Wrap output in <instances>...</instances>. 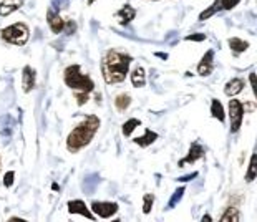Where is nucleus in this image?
Segmentation results:
<instances>
[{
	"instance_id": "nucleus-1",
	"label": "nucleus",
	"mask_w": 257,
	"mask_h": 222,
	"mask_svg": "<svg viewBox=\"0 0 257 222\" xmlns=\"http://www.w3.org/2000/svg\"><path fill=\"white\" fill-rule=\"evenodd\" d=\"M131 57L126 53L116 52V50H108L106 55L103 57L101 61V73L108 85L121 83L128 75L130 70Z\"/></svg>"
},
{
	"instance_id": "nucleus-2",
	"label": "nucleus",
	"mask_w": 257,
	"mask_h": 222,
	"mask_svg": "<svg viewBox=\"0 0 257 222\" xmlns=\"http://www.w3.org/2000/svg\"><path fill=\"white\" fill-rule=\"evenodd\" d=\"M65 83H67L68 88L73 89L75 93V98L78 101L80 106H83L88 101V95L95 89V83L88 75H83L78 65H70V67L65 68Z\"/></svg>"
},
{
	"instance_id": "nucleus-3",
	"label": "nucleus",
	"mask_w": 257,
	"mask_h": 222,
	"mask_svg": "<svg viewBox=\"0 0 257 222\" xmlns=\"http://www.w3.org/2000/svg\"><path fill=\"white\" fill-rule=\"evenodd\" d=\"M98 128H100V119L96 118L95 115L87 116V118L68 134L67 149L72 151V153H76V151L83 149L85 146L90 145V141H91L93 136L96 134Z\"/></svg>"
},
{
	"instance_id": "nucleus-4",
	"label": "nucleus",
	"mask_w": 257,
	"mask_h": 222,
	"mask_svg": "<svg viewBox=\"0 0 257 222\" xmlns=\"http://www.w3.org/2000/svg\"><path fill=\"white\" fill-rule=\"evenodd\" d=\"M2 38L5 42H9L12 45H25L27 40H29V27L23 25V23H14V25L7 27V29H3L2 32Z\"/></svg>"
},
{
	"instance_id": "nucleus-5",
	"label": "nucleus",
	"mask_w": 257,
	"mask_h": 222,
	"mask_svg": "<svg viewBox=\"0 0 257 222\" xmlns=\"http://www.w3.org/2000/svg\"><path fill=\"white\" fill-rule=\"evenodd\" d=\"M229 118H231V133H237L244 118V104L239 100L229 101Z\"/></svg>"
},
{
	"instance_id": "nucleus-6",
	"label": "nucleus",
	"mask_w": 257,
	"mask_h": 222,
	"mask_svg": "<svg viewBox=\"0 0 257 222\" xmlns=\"http://www.w3.org/2000/svg\"><path fill=\"white\" fill-rule=\"evenodd\" d=\"M91 211L101 219H108V217L115 216L118 212V204L116 202H105V201H95L91 204Z\"/></svg>"
},
{
	"instance_id": "nucleus-7",
	"label": "nucleus",
	"mask_w": 257,
	"mask_h": 222,
	"mask_svg": "<svg viewBox=\"0 0 257 222\" xmlns=\"http://www.w3.org/2000/svg\"><path fill=\"white\" fill-rule=\"evenodd\" d=\"M201 158H204V148H202L199 143H193L191 145V148H189V153H188V156H186L184 159H181L179 161V167H182L184 164H188V163H196L197 159H201Z\"/></svg>"
},
{
	"instance_id": "nucleus-8",
	"label": "nucleus",
	"mask_w": 257,
	"mask_h": 222,
	"mask_svg": "<svg viewBox=\"0 0 257 222\" xmlns=\"http://www.w3.org/2000/svg\"><path fill=\"white\" fill-rule=\"evenodd\" d=\"M46 20H48V27L53 33H61L65 30L63 18H61L58 14H55V10L53 9H48V12H46Z\"/></svg>"
},
{
	"instance_id": "nucleus-9",
	"label": "nucleus",
	"mask_w": 257,
	"mask_h": 222,
	"mask_svg": "<svg viewBox=\"0 0 257 222\" xmlns=\"http://www.w3.org/2000/svg\"><path fill=\"white\" fill-rule=\"evenodd\" d=\"M68 212L70 214H80V216L87 217L88 221H93L95 217H93V214L90 212V209L87 207V204H85L83 201L76 199V201H70L68 202Z\"/></svg>"
},
{
	"instance_id": "nucleus-10",
	"label": "nucleus",
	"mask_w": 257,
	"mask_h": 222,
	"mask_svg": "<svg viewBox=\"0 0 257 222\" xmlns=\"http://www.w3.org/2000/svg\"><path fill=\"white\" fill-rule=\"evenodd\" d=\"M212 58H214V52H212V50L206 52V55L201 58V63L197 65V73H199L201 76L211 75V72H212Z\"/></svg>"
},
{
	"instance_id": "nucleus-11",
	"label": "nucleus",
	"mask_w": 257,
	"mask_h": 222,
	"mask_svg": "<svg viewBox=\"0 0 257 222\" xmlns=\"http://www.w3.org/2000/svg\"><path fill=\"white\" fill-rule=\"evenodd\" d=\"M33 87H35V70L30 67H25L22 73V88L25 93H29L32 91Z\"/></svg>"
},
{
	"instance_id": "nucleus-12",
	"label": "nucleus",
	"mask_w": 257,
	"mask_h": 222,
	"mask_svg": "<svg viewBox=\"0 0 257 222\" xmlns=\"http://www.w3.org/2000/svg\"><path fill=\"white\" fill-rule=\"evenodd\" d=\"M23 0H2L0 2V17H7L12 12L20 9Z\"/></svg>"
},
{
	"instance_id": "nucleus-13",
	"label": "nucleus",
	"mask_w": 257,
	"mask_h": 222,
	"mask_svg": "<svg viewBox=\"0 0 257 222\" xmlns=\"http://www.w3.org/2000/svg\"><path fill=\"white\" fill-rule=\"evenodd\" d=\"M244 80H241V78H232L231 81H227L226 83V88H224V93L227 96H236V95H239L241 91H242V88H244Z\"/></svg>"
},
{
	"instance_id": "nucleus-14",
	"label": "nucleus",
	"mask_w": 257,
	"mask_h": 222,
	"mask_svg": "<svg viewBox=\"0 0 257 222\" xmlns=\"http://www.w3.org/2000/svg\"><path fill=\"white\" fill-rule=\"evenodd\" d=\"M131 81H133V87L135 88H143L146 85V75H145V70L141 67H136L131 73Z\"/></svg>"
},
{
	"instance_id": "nucleus-15",
	"label": "nucleus",
	"mask_w": 257,
	"mask_h": 222,
	"mask_svg": "<svg viewBox=\"0 0 257 222\" xmlns=\"http://www.w3.org/2000/svg\"><path fill=\"white\" fill-rule=\"evenodd\" d=\"M156 139H158V133H154V131H151V130H146L145 134H143L141 138H136L135 139V143L138 146H141V148H146V146L153 145Z\"/></svg>"
},
{
	"instance_id": "nucleus-16",
	"label": "nucleus",
	"mask_w": 257,
	"mask_h": 222,
	"mask_svg": "<svg viewBox=\"0 0 257 222\" xmlns=\"http://www.w3.org/2000/svg\"><path fill=\"white\" fill-rule=\"evenodd\" d=\"M120 17V23H123V25H126V23H130L131 20H133V18L136 17V10L133 9V7L131 5H124L121 10L118 12V14H116Z\"/></svg>"
},
{
	"instance_id": "nucleus-17",
	"label": "nucleus",
	"mask_w": 257,
	"mask_h": 222,
	"mask_svg": "<svg viewBox=\"0 0 257 222\" xmlns=\"http://www.w3.org/2000/svg\"><path fill=\"white\" fill-rule=\"evenodd\" d=\"M130 104H131V96L126 95V93H120V95L115 98V106L120 113L126 111L128 108H130Z\"/></svg>"
},
{
	"instance_id": "nucleus-18",
	"label": "nucleus",
	"mask_w": 257,
	"mask_h": 222,
	"mask_svg": "<svg viewBox=\"0 0 257 222\" xmlns=\"http://www.w3.org/2000/svg\"><path fill=\"white\" fill-rule=\"evenodd\" d=\"M211 115L216 119H219V121H224V119H226L224 108H223V104H221L219 100H212V103H211Z\"/></svg>"
},
{
	"instance_id": "nucleus-19",
	"label": "nucleus",
	"mask_w": 257,
	"mask_h": 222,
	"mask_svg": "<svg viewBox=\"0 0 257 222\" xmlns=\"http://www.w3.org/2000/svg\"><path fill=\"white\" fill-rule=\"evenodd\" d=\"M239 219H241V214H239V211H237V207H234V206L227 207V209H226V212L221 216V221H223V222H227V221L237 222Z\"/></svg>"
},
{
	"instance_id": "nucleus-20",
	"label": "nucleus",
	"mask_w": 257,
	"mask_h": 222,
	"mask_svg": "<svg viewBox=\"0 0 257 222\" xmlns=\"http://www.w3.org/2000/svg\"><path fill=\"white\" fill-rule=\"evenodd\" d=\"M229 46H231L236 53H241V52H246L249 44L244 40H241V38H229Z\"/></svg>"
},
{
	"instance_id": "nucleus-21",
	"label": "nucleus",
	"mask_w": 257,
	"mask_h": 222,
	"mask_svg": "<svg viewBox=\"0 0 257 222\" xmlns=\"http://www.w3.org/2000/svg\"><path fill=\"white\" fill-rule=\"evenodd\" d=\"M139 124H141V121H139V119H136V118L128 119V121L123 124V134L124 136H131V133H133V131L139 126Z\"/></svg>"
},
{
	"instance_id": "nucleus-22",
	"label": "nucleus",
	"mask_w": 257,
	"mask_h": 222,
	"mask_svg": "<svg viewBox=\"0 0 257 222\" xmlns=\"http://www.w3.org/2000/svg\"><path fill=\"white\" fill-rule=\"evenodd\" d=\"M219 9H221V2H219V0H214L212 5L209 7L208 10H204V12H202V14L199 15V20H208V18L212 17V15L216 14V12L219 10Z\"/></svg>"
},
{
	"instance_id": "nucleus-23",
	"label": "nucleus",
	"mask_w": 257,
	"mask_h": 222,
	"mask_svg": "<svg viewBox=\"0 0 257 222\" xmlns=\"http://www.w3.org/2000/svg\"><path fill=\"white\" fill-rule=\"evenodd\" d=\"M184 191H186L184 188H179V189L174 191V194L171 196V199H169V202H168V207H169V209L176 207L178 202L182 199V194H184Z\"/></svg>"
},
{
	"instance_id": "nucleus-24",
	"label": "nucleus",
	"mask_w": 257,
	"mask_h": 222,
	"mask_svg": "<svg viewBox=\"0 0 257 222\" xmlns=\"http://www.w3.org/2000/svg\"><path fill=\"white\" fill-rule=\"evenodd\" d=\"M256 174H257L256 154H252V158H251V164H249V171H247V174H246V181H247V182H252V181H254V178H256Z\"/></svg>"
},
{
	"instance_id": "nucleus-25",
	"label": "nucleus",
	"mask_w": 257,
	"mask_h": 222,
	"mask_svg": "<svg viewBox=\"0 0 257 222\" xmlns=\"http://www.w3.org/2000/svg\"><path fill=\"white\" fill-rule=\"evenodd\" d=\"M153 202H154L153 194H145V197H143V212L150 214L151 207H153Z\"/></svg>"
},
{
	"instance_id": "nucleus-26",
	"label": "nucleus",
	"mask_w": 257,
	"mask_h": 222,
	"mask_svg": "<svg viewBox=\"0 0 257 222\" xmlns=\"http://www.w3.org/2000/svg\"><path fill=\"white\" fill-rule=\"evenodd\" d=\"M219 2H221V9L223 10H231V9H234L241 0H219Z\"/></svg>"
},
{
	"instance_id": "nucleus-27",
	"label": "nucleus",
	"mask_w": 257,
	"mask_h": 222,
	"mask_svg": "<svg viewBox=\"0 0 257 222\" xmlns=\"http://www.w3.org/2000/svg\"><path fill=\"white\" fill-rule=\"evenodd\" d=\"M52 3H53V9L61 10V9H67L70 0H52Z\"/></svg>"
},
{
	"instance_id": "nucleus-28",
	"label": "nucleus",
	"mask_w": 257,
	"mask_h": 222,
	"mask_svg": "<svg viewBox=\"0 0 257 222\" xmlns=\"http://www.w3.org/2000/svg\"><path fill=\"white\" fill-rule=\"evenodd\" d=\"M14 178H15V173L14 171H9V173L5 174V178H3V184H5L7 188H10V186L14 184Z\"/></svg>"
},
{
	"instance_id": "nucleus-29",
	"label": "nucleus",
	"mask_w": 257,
	"mask_h": 222,
	"mask_svg": "<svg viewBox=\"0 0 257 222\" xmlns=\"http://www.w3.org/2000/svg\"><path fill=\"white\" fill-rule=\"evenodd\" d=\"M186 40L188 42H202V40H206V35L204 33H194V35H189V37H186Z\"/></svg>"
},
{
	"instance_id": "nucleus-30",
	"label": "nucleus",
	"mask_w": 257,
	"mask_h": 222,
	"mask_svg": "<svg viewBox=\"0 0 257 222\" xmlns=\"http://www.w3.org/2000/svg\"><path fill=\"white\" fill-rule=\"evenodd\" d=\"M65 25H67V33H73V32L76 30V25L73 23V20L65 22Z\"/></svg>"
},
{
	"instance_id": "nucleus-31",
	"label": "nucleus",
	"mask_w": 257,
	"mask_h": 222,
	"mask_svg": "<svg viewBox=\"0 0 257 222\" xmlns=\"http://www.w3.org/2000/svg\"><path fill=\"white\" fill-rule=\"evenodd\" d=\"M196 176H197V173H193V174H186V176L179 178L178 181H181V182H188V181H191V179H194Z\"/></svg>"
},
{
	"instance_id": "nucleus-32",
	"label": "nucleus",
	"mask_w": 257,
	"mask_h": 222,
	"mask_svg": "<svg viewBox=\"0 0 257 222\" xmlns=\"http://www.w3.org/2000/svg\"><path fill=\"white\" fill-rule=\"evenodd\" d=\"M251 87H252V91L256 93V73H251Z\"/></svg>"
},
{
	"instance_id": "nucleus-33",
	"label": "nucleus",
	"mask_w": 257,
	"mask_h": 222,
	"mask_svg": "<svg viewBox=\"0 0 257 222\" xmlns=\"http://www.w3.org/2000/svg\"><path fill=\"white\" fill-rule=\"evenodd\" d=\"M202 221H212V217L211 216H209V214H206V216H202Z\"/></svg>"
},
{
	"instance_id": "nucleus-34",
	"label": "nucleus",
	"mask_w": 257,
	"mask_h": 222,
	"mask_svg": "<svg viewBox=\"0 0 257 222\" xmlns=\"http://www.w3.org/2000/svg\"><path fill=\"white\" fill-rule=\"evenodd\" d=\"M158 57L159 58H168V55H166V53H158Z\"/></svg>"
},
{
	"instance_id": "nucleus-35",
	"label": "nucleus",
	"mask_w": 257,
	"mask_h": 222,
	"mask_svg": "<svg viewBox=\"0 0 257 222\" xmlns=\"http://www.w3.org/2000/svg\"><path fill=\"white\" fill-rule=\"evenodd\" d=\"M93 2H95V0H88V3H93Z\"/></svg>"
}]
</instances>
